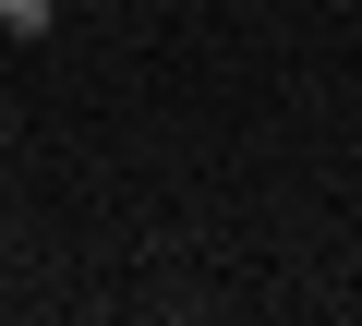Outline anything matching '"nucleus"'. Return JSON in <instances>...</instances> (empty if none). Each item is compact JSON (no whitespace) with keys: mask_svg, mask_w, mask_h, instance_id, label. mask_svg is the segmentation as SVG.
Here are the masks:
<instances>
[{"mask_svg":"<svg viewBox=\"0 0 362 326\" xmlns=\"http://www.w3.org/2000/svg\"><path fill=\"white\" fill-rule=\"evenodd\" d=\"M61 25V0H0V37H49Z\"/></svg>","mask_w":362,"mask_h":326,"instance_id":"nucleus-1","label":"nucleus"},{"mask_svg":"<svg viewBox=\"0 0 362 326\" xmlns=\"http://www.w3.org/2000/svg\"><path fill=\"white\" fill-rule=\"evenodd\" d=\"M0 157H13V121H0Z\"/></svg>","mask_w":362,"mask_h":326,"instance_id":"nucleus-2","label":"nucleus"}]
</instances>
